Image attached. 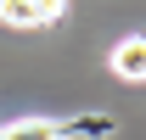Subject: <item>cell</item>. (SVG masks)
Listing matches in <instances>:
<instances>
[{"instance_id":"obj_1","label":"cell","mask_w":146,"mask_h":140,"mask_svg":"<svg viewBox=\"0 0 146 140\" xmlns=\"http://www.w3.org/2000/svg\"><path fill=\"white\" fill-rule=\"evenodd\" d=\"M107 67L118 73V79H129V84H141V79H146V39H141V34L118 39L112 56H107Z\"/></svg>"},{"instance_id":"obj_2","label":"cell","mask_w":146,"mask_h":140,"mask_svg":"<svg viewBox=\"0 0 146 140\" xmlns=\"http://www.w3.org/2000/svg\"><path fill=\"white\" fill-rule=\"evenodd\" d=\"M62 135H68V123L56 118H17L0 129V140H62Z\"/></svg>"},{"instance_id":"obj_3","label":"cell","mask_w":146,"mask_h":140,"mask_svg":"<svg viewBox=\"0 0 146 140\" xmlns=\"http://www.w3.org/2000/svg\"><path fill=\"white\" fill-rule=\"evenodd\" d=\"M0 22L6 28H39V6L34 0H0Z\"/></svg>"},{"instance_id":"obj_4","label":"cell","mask_w":146,"mask_h":140,"mask_svg":"<svg viewBox=\"0 0 146 140\" xmlns=\"http://www.w3.org/2000/svg\"><path fill=\"white\" fill-rule=\"evenodd\" d=\"M34 6H39V22H56L62 11H68V0H34Z\"/></svg>"}]
</instances>
